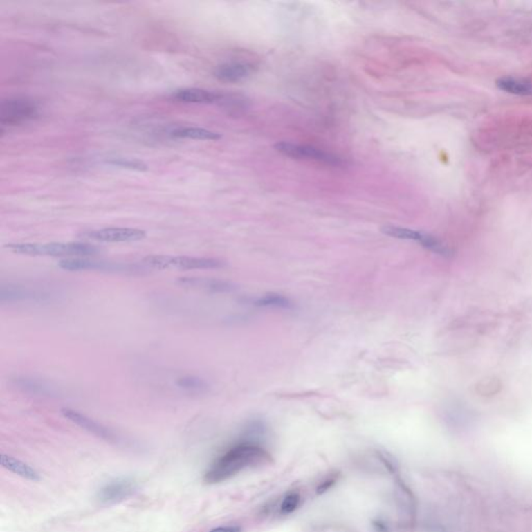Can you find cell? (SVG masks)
Wrapping results in <instances>:
<instances>
[{
    "label": "cell",
    "instance_id": "6da1fadb",
    "mask_svg": "<svg viewBox=\"0 0 532 532\" xmlns=\"http://www.w3.org/2000/svg\"><path fill=\"white\" fill-rule=\"evenodd\" d=\"M272 463V455L252 442L241 443L228 450L210 466L204 475L208 484H219L248 468Z\"/></svg>",
    "mask_w": 532,
    "mask_h": 532
},
{
    "label": "cell",
    "instance_id": "7a4b0ae2",
    "mask_svg": "<svg viewBox=\"0 0 532 532\" xmlns=\"http://www.w3.org/2000/svg\"><path fill=\"white\" fill-rule=\"evenodd\" d=\"M14 254L35 257H90L100 250L86 242H47V244H9L6 246Z\"/></svg>",
    "mask_w": 532,
    "mask_h": 532
},
{
    "label": "cell",
    "instance_id": "3957f363",
    "mask_svg": "<svg viewBox=\"0 0 532 532\" xmlns=\"http://www.w3.org/2000/svg\"><path fill=\"white\" fill-rule=\"evenodd\" d=\"M145 270H215L223 266V261L206 257L169 256V255H151L140 261Z\"/></svg>",
    "mask_w": 532,
    "mask_h": 532
},
{
    "label": "cell",
    "instance_id": "277c9868",
    "mask_svg": "<svg viewBox=\"0 0 532 532\" xmlns=\"http://www.w3.org/2000/svg\"><path fill=\"white\" fill-rule=\"evenodd\" d=\"M40 117V107L30 97L15 96L3 99L0 104L1 127H16Z\"/></svg>",
    "mask_w": 532,
    "mask_h": 532
},
{
    "label": "cell",
    "instance_id": "5b68a950",
    "mask_svg": "<svg viewBox=\"0 0 532 532\" xmlns=\"http://www.w3.org/2000/svg\"><path fill=\"white\" fill-rule=\"evenodd\" d=\"M59 268L68 272H136L145 270L142 265L129 264V263L113 262V261L97 260L89 257H75V258L62 259Z\"/></svg>",
    "mask_w": 532,
    "mask_h": 532
},
{
    "label": "cell",
    "instance_id": "8992f818",
    "mask_svg": "<svg viewBox=\"0 0 532 532\" xmlns=\"http://www.w3.org/2000/svg\"><path fill=\"white\" fill-rule=\"evenodd\" d=\"M80 238L97 242H134L147 237L146 231L136 228H103L80 234Z\"/></svg>",
    "mask_w": 532,
    "mask_h": 532
},
{
    "label": "cell",
    "instance_id": "52a82bcc",
    "mask_svg": "<svg viewBox=\"0 0 532 532\" xmlns=\"http://www.w3.org/2000/svg\"><path fill=\"white\" fill-rule=\"evenodd\" d=\"M278 152L282 153L286 156L293 157V158L299 159H312V160L322 161V163H328V165H339L342 163V160L334 155L329 153L322 152L313 147L302 146V145L291 144V143H278L275 146Z\"/></svg>",
    "mask_w": 532,
    "mask_h": 532
},
{
    "label": "cell",
    "instance_id": "ba28073f",
    "mask_svg": "<svg viewBox=\"0 0 532 532\" xmlns=\"http://www.w3.org/2000/svg\"><path fill=\"white\" fill-rule=\"evenodd\" d=\"M138 490V484L128 478H118L105 484L97 495L101 504H115L131 497Z\"/></svg>",
    "mask_w": 532,
    "mask_h": 532
},
{
    "label": "cell",
    "instance_id": "9c48e42d",
    "mask_svg": "<svg viewBox=\"0 0 532 532\" xmlns=\"http://www.w3.org/2000/svg\"><path fill=\"white\" fill-rule=\"evenodd\" d=\"M382 230L386 235L398 238V239L413 240L432 252L440 253V254H444L446 252L444 246L436 238L428 234L407 229V228L396 227V226H386Z\"/></svg>",
    "mask_w": 532,
    "mask_h": 532
},
{
    "label": "cell",
    "instance_id": "30bf717a",
    "mask_svg": "<svg viewBox=\"0 0 532 532\" xmlns=\"http://www.w3.org/2000/svg\"><path fill=\"white\" fill-rule=\"evenodd\" d=\"M172 97L175 100L183 103H194V104L219 103L221 104L223 95L211 92V91L203 90V89L187 88L176 91Z\"/></svg>",
    "mask_w": 532,
    "mask_h": 532
},
{
    "label": "cell",
    "instance_id": "8fae6325",
    "mask_svg": "<svg viewBox=\"0 0 532 532\" xmlns=\"http://www.w3.org/2000/svg\"><path fill=\"white\" fill-rule=\"evenodd\" d=\"M61 413L64 417L67 418L68 420L73 422L76 425L80 426L84 430L92 432V434H96V436L100 437V438L107 439V440H113L115 438L113 432H109L104 426L97 423L94 420L86 417V415L80 413V412L74 411V410L69 409V407H64V409L61 410Z\"/></svg>",
    "mask_w": 532,
    "mask_h": 532
},
{
    "label": "cell",
    "instance_id": "7c38bea8",
    "mask_svg": "<svg viewBox=\"0 0 532 532\" xmlns=\"http://www.w3.org/2000/svg\"><path fill=\"white\" fill-rule=\"evenodd\" d=\"M253 67L248 64L228 63L215 69L214 76L226 82H237L246 80L252 74Z\"/></svg>",
    "mask_w": 532,
    "mask_h": 532
},
{
    "label": "cell",
    "instance_id": "4fadbf2b",
    "mask_svg": "<svg viewBox=\"0 0 532 532\" xmlns=\"http://www.w3.org/2000/svg\"><path fill=\"white\" fill-rule=\"evenodd\" d=\"M0 464L5 469L9 470V471L26 478V479L32 480V481H39L41 479L40 475L34 468L30 467L28 464L24 463L20 459H15V457L1 455Z\"/></svg>",
    "mask_w": 532,
    "mask_h": 532
},
{
    "label": "cell",
    "instance_id": "5bb4252c",
    "mask_svg": "<svg viewBox=\"0 0 532 532\" xmlns=\"http://www.w3.org/2000/svg\"><path fill=\"white\" fill-rule=\"evenodd\" d=\"M172 136L177 138H188L198 140H219L221 136L217 132L200 127H178L172 131Z\"/></svg>",
    "mask_w": 532,
    "mask_h": 532
},
{
    "label": "cell",
    "instance_id": "9a60e30c",
    "mask_svg": "<svg viewBox=\"0 0 532 532\" xmlns=\"http://www.w3.org/2000/svg\"><path fill=\"white\" fill-rule=\"evenodd\" d=\"M179 282L185 286L199 287V288L214 291V293H225V291H230L233 289L229 283L213 280V279L180 278Z\"/></svg>",
    "mask_w": 532,
    "mask_h": 532
},
{
    "label": "cell",
    "instance_id": "2e32d148",
    "mask_svg": "<svg viewBox=\"0 0 532 532\" xmlns=\"http://www.w3.org/2000/svg\"><path fill=\"white\" fill-rule=\"evenodd\" d=\"M252 304L256 307L273 308V309L291 310L295 308V304L288 297L284 295H261L253 300Z\"/></svg>",
    "mask_w": 532,
    "mask_h": 532
},
{
    "label": "cell",
    "instance_id": "e0dca14e",
    "mask_svg": "<svg viewBox=\"0 0 532 532\" xmlns=\"http://www.w3.org/2000/svg\"><path fill=\"white\" fill-rule=\"evenodd\" d=\"M497 86L500 90L511 94L520 95V96L532 95V84L530 82H522L513 78H503L497 82Z\"/></svg>",
    "mask_w": 532,
    "mask_h": 532
},
{
    "label": "cell",
    "instance_id": "ac0fdd59",
    "mask_svg": "<svg viewBox=\"0 0 532 532\" xmlns=\"http://www.w3.org/2000/svg\"><path fill=\"white\" fill-rule=\"evenodd\" d=\"M107 165L121 169H131V171L146 172L148 171V165L138 158H126V157H113L107 160Z\"/></svg>",
    "mask_w": 532,
    "mask_h": 532
},
{
    "label": "cell",
    "instance_id": "d6986e66",
    "mask_svg": "<svg viewBox=\"0 0 532 532\" xmlns=\"http://www.w3.org/2000/svg\"><path fill=\"white\" fill-rule=\"evenodd\" d=\"M177 386L190 393H203L208 389V384L198 376H183L177 380Z\"/></svg>",
    "mask_w": 532,
    "mask_h": 532
},
{
    "label": "cell",
    "instance_id": "ffe728a7",
    "mask_svg": "<svg viewBox=\"0 0 532 532\" xmlns=\"http://www.w3.org/2000/svg\"><path fill=\"white\" fill-rule=\"evenodd\" d=\"M300 503H301V496H300L299 493H289L283 499L282 504H281V513L283 515L293 513L300 506Z\"/></svg>",
    "mask_w": 532,
    "mask_h": 532
},
{
    "label": "cell",
    "instance_id": "44dd1931",
    "mask_svg": "<svg viewBox=\"0 0 532 532\" xmlns=\"http://www.w3.org/2000/svg\"><path fill=\"white\" fill-rule=\"evenodd\" d=\"M336 481V476H331V477L327 478V479H324V481L318 486L316 492H318V495L324 494V493L328 492L329 490H331V488L335 486Z\"/></svg>",
    "mask_w": 532,
    "mask_h": 532
},
{
    "label": "cell",
    "instance_id": "7402d4cb",
    "mask_svg": "<svg viewBox=\"0 0 532 532\" xmlns=\"http://www.w3.org/2000/svg\"><path fill=\"white\" fill-rule=\"evenodd\" d=\"M372 526H374V529L376 530V532H390V528L387 525L386 522L383 521V520H374L372 522Z\"/></svg>",
    "mask_w": 532,
    "mask_h": 532
},
{
    "label": "cell",
    "instance_id": "603a6c76",
    "mask_svg": "<svg viewBox=\"0 0 532 532\" xmlns=\"http://www.w3.org/2000/svg\"><path fill=\"white\" fill-rule=\"evenodd\" d=\"M209 532H242L239 526H221V527L213 528Z\"/></svg>",
    "mask_w": 532,
    "mask_h": 532
}]
</instances>
